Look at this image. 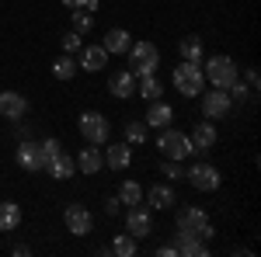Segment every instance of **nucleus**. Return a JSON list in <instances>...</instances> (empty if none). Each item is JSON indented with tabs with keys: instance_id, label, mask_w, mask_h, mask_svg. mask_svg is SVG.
<instances>
[{
	"instance_id": "36",
	"label": "nucleus",
	"mask_w": 261,
	"mask_h": 257,
	"mask_svg": "<svg viewBox=\"0 0 261 257\" xmlns=\"http://www.w3.org/2000/svg\"><path fill=\"white\" fill-rule=\"evenodd\" d=\"M157 254H161V257H178V247L167 243V247H157Z\"/></svg>"
},
{
	"instance_id": "1",
	"label": "nucleus",
	"mask_w": 261,
	"mask_h": 257,
	"mask_svg": "<svg viewBox=\"0 0 261 257\" xmlns=\"http://www.w3.org/2000/svg\"><path fill=\"white\" fill-rule=\"evenodd\" d=\"M161 66V52L153 42H133L129 45V73L133 77H150Z\"/></svg>"
},
{
	"instance_id": "10",
	"label": "nucleus",
	"mask_w": 261,
	"mask_h": 257,
	"mask_svg": "<svg viewBox=\"0 0 261 257\" xmlns=\"http://www.w3.org/2000/svg\"><path fill=\"white\" fill-rule=\"evenodd\" d=\"M63 222H66V230H70L73 237H87V233L94 230V216H91L84 205H77V202H70V205L63 209Z\"/></svg>"
},
{
	"instance_id": "5",
	"label": "nucleus",
	"mask_w": 261,
	"mask_h": 257,
	"mask_svg": "<svg viewBox=\"0 0 261 257\" xmlns=\"http://www.w3.org/2000/svg\"><path fill=\"white\" fill-rule=\"evenodd\" d=\"M157 150H161L167 160H185L195 153V146H192V139L185 136L181 129H161V136H157Z\"/></svg>"
},
{
	"instance_id": "8",
	"label": "nucleus",
	"mask_w": 261,
	"mask_h": 257,
	"mask_svg": "<svg viewBox=\"0 0 261 257\" xmlns=\"http://www.w3.org/2000/svg\"><path fill=\"white\" fill-rule=\"evenodd\" d=\"M199 98H202V115H205L209 122H220V119H226V115H230V108H233V98H230L226 91H220V87H213L209 94L202 91Z\"/></svg>"
},
{
	"instance_id": "19",
	"label": "nucleus",
	"mask_w": 261,
	"mask_h": 257,
	"mask_svg": "<svg viewBox=\"0 0 261 257\" xmlns=\"http://www.w3.org/2000/svg\"><path fill=\"white\" fill-rule=\"evenodd\" d=\"M174 247L185 257H209V247L202 237H188V233H174Z\"/></svg>"
},
{
	"instance_id": "30",
	"label": "nucleus",
	"mask_w": 261,
	"mask_h": 257,
	"mask_svg": "<svg viewBox=\"0 0 261 257\" xmlns=\"http://www.w3.org/2000/svg\"><path fill=\"white\" fill-rule=\"evenodd\" d=\"M70 14H73V32H77V35H87V32L94 28V14H91V11L77 7V11H70Z\"/></svg>"
},
{
	"instance_id": "14",
	"label": "nucleus",
	"mask_w": 261,
	"mask_h": 257,
	"mask_svg": "<svg viewBox=\"0 0 261 257\" xmlns=\"http://www.w3.org/2000/svg\"><path fill=\"white\" fill-rule=\"evenodd\" d=\"M146 125H150V129H167V125H171V122H174V108H171V104H167V101H150V108H146Z\"/></svg>"
},
{
	"instance_id": "37",
	"label": "nucleus",
	"mask_w": 261,
	"mask_h": 257,
	"mask_svg": "<svg viewBox=\"0 0 261 257\" xmlns=\"http://www.w3.org/2000/svg\"><path fill=\"white\" fill-rule=\"evenodd\" d=\"M247 87L258 91V70H247Z\"/></svg>"
},
{
	"instance_id": "23",
	"label": "nucleus",
	"mask_w": 261,
	"mask_h": 257,
	"mask_svg": "<svg viewBox=\"0 0 261 257\" xmlns=\"http://www.w3.org/2000/svg\"><path fill=\"white\" fill-rule=\"evenodd\" d=\"M178 49H181V60L185 63H202L205 60V45H202L199 35H185Z\"/></svg>"
},
{
	"instance_id": "34",
	"label": "nucleus",
	"mask_w": 261,
	"mask_h": 257,
	"mask_svg": "<svg viewBox=\"0 0 261 257\" xmlns=\"http://www.w3.org/2000/svg\"><path fill=\"white\" fill-rule=\"evenodd\" d=\"M42 150H45V160L56 157V153H60V139H45V142H42Z\"/></svg>"
},
{
	"instance_id": "17",
	"label": "nucleus",
	"mask_w": 261,
	"mask_h": 257,
	"mask_svg": "<svg viewBox=\"0 0 261 257\" xmlns=\"http://www.w3.org/2000/svg\"><path fill=\"white\" fill-rule=\"evenodd\" d=\"M192 146H195V153H209L213 146H216V125L205 119V122H199L195 129H192Z\"/></svg>"
},
{
	"instance_id": "29",
	"label": "nucleus",
	"mask_w": 261,
	"mask_h": 257,
	"mask_svg": "<svg viewBox=\"0 0 261 257\" xmlns=\"http://www.w3.org/2000/svg\"><path fill=\"white\" fill-rule=\"evenodd\" d=\"M119 202H122V205H140V202H143V188L136 184V181H122Z\"/></svg>"
},
{
	"instance_id": "33",
	"label": "nucleus",
	"mask_w": 261,
	"mask_h": 257,
	"mask_svg": "<svg viewBox=\"0 0 261 257\" xmlns=\"http://www.w3.org/2000/svg\"><path fill=\"white\" fill-rule=\"evenodd\" d=\"M226 94H230V98H251V87H247V83H241V80H233V83H230V87H226Z\"/></svg>"
},
{
	"instance_id": "20",
	"label": "nucleus",
	"mask_w": 261,
	"mask_h": 257,
	"mask_svg": "<svg viewBox=\"0 0 261 257\" xmlns=\"http://www.w3.org/2000/svg\"><path fill=\"white\" fill-rule=\"evenodd\" d=\"M81 70H87V73H98V70H105L108 66V52L101 49V45H87L81 52V63H77Z\"/></svg>"
},
{
	"instance_id": "16",
	"label": "nucleus",
	"mask_w": 261,
	"mask_h": 257,
	"mask_svg": "<svg viewBox=\"0 0 261 257\" xmlns=\"http://www.w3.org/2000/svg\"><path fill=\"white\" fill-rule=\"evenodd\" d=\"M171 205H178V195H174L171 184H153V188L146 191V209L164 212V209H171Z\"/></svg>"
},
{
	"instance_id": "31",
	"label": "nucleus",
	"mask_w": 261,
	"mask_h": 257,
	"mask_svg": "<svg viewBox=\"0 0 261 257\" xmlns=\"http://www.w3.org/2000/svg\"><path fill=\"white\" fill-rule=\"evenodd\" d=\"M161 174L167 181H181V178H185V167H181V160H164V163H161Z\"/></svg>"
},
{
	"instance_id": "38",
	"label": "nucleus",
	"mask_w": 261,
	"mask_h": 257,
	"mask_svg": "<svg viewBox=\"0 0 261 257\" xmlns=\"http://www.w3.org/2000/svg\"><path fill=\"white\" fill-rule=\"evenodd\" d=\"M63 7L66 11H77V7H84V0H63Z\"/></svg>"
},
{
	"instance_id": "9",
	"label": "nucleus",
	"mask_w": 261,
	"mask_h": 257,
	"mask_svg": "<svg viewBox=\"0 0 261 257\" xmlns=\"http://www.w3.org/2000/svg\"><path fill=\"white\" fill-rule=\"evenodd\" d=\"M18 167L24 170V174H39L42 167H45V150H42V142L21 139L18 142Z\"/></svg>"
},
{
	"instance_id": "7",
	"label": "nucleus",
	"mask_w": 261,
	"mask_h": 257,
	"mask_svg": "<svg viewBox=\"0 0 261 257\" xmlns=\"http://www.w3.org/2000/svg\"><path fill=\"white\" fill-rule=\"evenodd\" d=\"M185 178H188V184H192L195 191H216L223 184V174L213 163H205V160H202V163H192V167L185 170Z\"/></svg>"
},
{
	"instance_id": "18",
	"label": "nucleus",
	"mask_w": 261,
	"mask_h": 257,
	"mask_svg": "<svg viewBox=\"0 0 261 257\" xmlns=\"http://www.w3.org/2000/svg\"><path fill=\"white\" fill-rule=\"evenodd\" d=\"M45 170H49V178H56V181H66V178H73V170H77V163H73V157L70 153H56V157H49L45 160Z\"/></svg>"
},
{
	"instance_id": "24",
	"label": "nucleus",
	"mask_w": 261,
	"mask_h": 257,
	"mask_svg": "<svg viewBox=\"0 0 261 257\" xmlns=\"http://www.w3.org/2000/svg\"><path fill=\"white\" fill-rule=\"evenodd\" d=\"M18 222H21L18 202H0V233H11V230H18Z\"/></svg>"
},
{
	"instance_id": "12",
	"label": "nucleus",
	"mask_w": 261,
	"mask_h": 257,
	"mask_svg": "<svg viewBox=\"0 0 261 257\" xmlns=\"http://www.w3.org/2000/svg\"><path fill=\"white\" fill-rule=\"evenodd\" d=\"M24 115H28V98L18 91H0V119L21 122Z\"/></svg>"
},
{
	"instance_id": "4",
	"label": "nucleus",
	"mask_w": 261,
	"mask_h": 257,
	"mask_svg": "<svg viewBox=\"0 0 261 257\" xmlns=\"http://www.w3.org/2000/svg\"><path fill=\"white\" fill-rule=\"evenodd\" d=\"M202 77H205V83H213V87H220V91H226L233 80H237V63L230 60V56H209V60H202Z\"/></svg>"
},
{
	"instance_id": "22",
	"label": "nucleus",
	"mask_w": 261,
	"mask_h": 257,
	"mask_svg": "<svg viewBox=\"0 0 261 257\" xmlns=\"http://www.w3.org/2000/svg\"><path fill=\"white\" fill-rule=\"evenodd\" d=\"M101 163H105V157H101V146L87 142V150H81V157H77V170H84V174H98Z\"/></svg>"
},
{
	"instance_id": "28",
	"label": "nucleus",
	"mask_w": 261,
	"mask_h": 257,
	"mask_svg": "<svg viewBox=\"0 0 261 257\" xmlns=\"http://www.w3.org/2000/svg\"><path fill=\"white\" fill-rule=\"evenodd\" d=\"M108 254L133 257V254H136V237H129V233H119V237L112 240V247H108Z\"/></svg>"
},
{
	"instance_id": "6",
	"label": "nucleus",
	"mask_w": 261,
	"mask_h": 257,
	"mask_svg": "<svg viewBox=\"0 0 261 257\" xmlns=\"http://www.w3.org/2000/svg\"><path fill=\"white\" fill-rule=\"evenodd\" d=\"M77 129H81V136L87 139V142H94V146H105L108 136H112V125H108V119H105L101 111H84L81 122H77Z\"/></svg>"
},
{
	"instance_id": "26",
	"label": "nucleus",
	"mask_w": 261,
	"mask_h": 257,
	"mask_svg": "<svg viewBox=\"0 0 261 257\" xmlns=\"http://www.w3.org/2000/svg\"><path fill=\"white\" fill-rule=\"evenodd\" d=\"M77 70H81V66L73 63V56H70V52H63L60 60L53 63V77H56V80H73V73H77Z\"/></svg>"
},
{
	"instance_id": "15",
	"label": "nucleus",
	"mask_w": 261,
	"mask_h": 257,
	"mask_svg": "<svg viewBox=\"0 0 261 257\" xmlns=\"http://www.w3.org/2000/svg\"><path fill=\"white\" fill-rule=\"evenodd\" d=\"M105 163H108L112 170H125V167L133 163L129 142H105Z\"/></svg>"
},
{
	"instance_id": "2",
	"label": "nucleus",
	"mask_w": 261,
	"mask_h": 257,
	"mask_svg": "<svg viewBox=\"0 0 261 257\" xmlns=\"http://www.w3.org/2000/svg\"><path fill=\"white\" fill-rule=\"evenodd\" d=\"M174 226H178V233H188V237H202V240L213 237V222L199 205H181L178 216H174Z\"/></svg>"
},
{
	"instance_id": "32",
	"label": "nucleus",
	"mask_w": 261,
	"mask_h": 257,
	"mask_svg": "<svg viewBox=\"0 0 261 257\" xmlns=\"http://www.w3.org/2000/svg\"><path fill=\"white\" fill-rule=\"evenodd\" d=\"M77 49H84V35H77V32H66V35H63V52H70V56H73Z\"/></svg>"
},
{
	"instance_id": "3",
	"label": "nucleus",
	"mask_w": 261,
	"mask_h": 257,
	"mask_svg": "<svg viewBox=\"0 0 261 257\" xmlns=\"http://www.w3.org/2000/svg\"><path fill=\"white\" fill-rule=\"evenodd\" d=\"M174 91L185 94V98H199L202 91H205V77H202V63H185L174 66Z\"/></svg>"
},
{
	"instance_id": "35",
	"label": "nucleus",
	"mask_w": 261,
	"mask_h": 257,
	"mask_svg": "<svg viewBox=\"0 0 261 257\" xmlns=\"http://www.w3.org/2000/svg\"><path fill=\"white\" fill-rule=\"evenodd\" d=\"M119 209H122L119 195H115V198H108V202H105V212H108V216H119Z\"/></svg>"
},
{
	"instance_id": "25",
	"label": "nucleus",
	"mask_w": 261,
	"mask_h": 257,
	"mask_svg": "<svg viewBox=\"0 0 261 257\" xmlns=\"http://www.w3.org/2000/svg\"><path fill=\"white\" fill-rule=\"evenodd\" d=\"M136 94L146 101H157L164 94V87H161V80H157V73H150V77H136Z\"/></svg>"
},
{
	"instance_id": "11",
	"label": "nucleus",
	"mask_w": 261,
	"mask_h": 257,
	"mask_svg": "<svg viewBox=\"0 0 261 257\" xmlns=\"http://www.w3.org/2000/svg\"><path fill=\"white\" fill-rule=\"evenodd\" d=\"M125 233L136 240L153 233V216H150L146 205H129V212H125Z\"/></svg>"
},
{
	"instance_id": "27",
	"label": "nucleus",
	"mask_w": 261,
	"mask_h": 257,
	"mask_svg": "<svg viewBox=\"0 0 261 257\" xmlns=\"http://www.w3.org/2000/svg\"><path fill=\"white\" fill-rule=\"evenodd\" d=\"M150 136V125L146 122H125V142L129 146H143Z\"/></svg>"
},
{
	"instance_id": "21",
	"label": "nucleus",
	"mask_w": 261,
	"mask_h": 257,
	"mask_svg": "<svg viewBox=\"0 0 261 257\" xmlns=\"http://www.w3.org/2000/svg\"><path fill=\"white\" fill-rule=\"evenodd\" d=\"M108 91H112V98H129V94H136V77L129 70H119L108 80Z\"/></svg>"
},
{
	"instance_id": "13",
	"label": "nucleus",
	"mask_w": 261,
	"mask_h": 257,
	"mask_svg": "<svg viewBox=\"0 0 261 257\" xmlns=\"http://www.w3.org/2000/svg\"><path fill=\"white\" fill-rule=\"evenodd\" d=\"M129 45H133V35H129L125 28H108L105 39H101V49H105L108 56H122V52H129Z\"/></svg>"
}]
</instances>
